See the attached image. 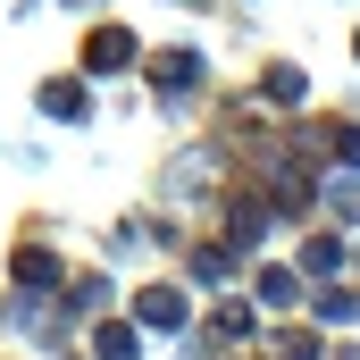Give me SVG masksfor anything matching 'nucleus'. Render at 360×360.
<instances>
[{
	"label": "nucleus",
	"instance_id": "obj_1",
	"mask_svg": "<svg viewBox=\"0 0 360 360\" xmlns=\"http://www.w3.org/2000/svg\"><path fill=\"white\" fill-rule=\"evenodd\" d=\"M143 327H184V302L176 293H143Z\"/></svg>",
	"mask_w": 360,
	"mask_h": 360
}]
</instances>
